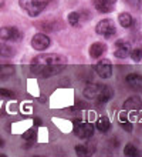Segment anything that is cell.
<instances>
[{
	"mask_svg": "<svg viewBox=\"0 0 142 157\" xmlns=\"http://www.w3.org/2000/svg\"><path fill=\"white\" fill-rule=\"evenodd\" d=\"M65 66L67 64H30V71L37 77H51L64 70Z\"/></svg>",
	"mask_w": 142,
	"mask_h": 157,
	"instance_id": "obj_1",
	"label": "cell"
},
{
	"mask_svg": "<svg viewBox=\"0 0 142 157\" xmlns=\"http://www.w3.org/2000/svg\"><path fill=\"white\" fill-rule=\"evenodd\" d=\"M19 4L30 17H37L47 7V0H20Z\"/></svg>",
	"mask_w": 142,
	"mask_h": 157,
	"instance_id": "obj_2",
	"label": "cell"
},
{
	"mask_svg": "<svg viewBox=\"0 0 142 157\" xmlns=\"http://www.w3.org/2000/svg\"><path fill=\"white\" fill-rule=\"evenodd\" d=\"M31 64H67V57L63 54L57 53H46V54H38L33 59Z\"/></svg>",
	"mask_w": 142,
	"mask_h": 157,
	"instance_id": "obj_3",
	"label": "cell"
},
{
	"mask_svg": "<svg viewBox=\"0 0 142 157\" xmlns=\"http://www.w3.org/2000/svg\"><path fill=\"white\" fill-rule=\"evenodd\" d=\"M74 134L80 139H91L94 134V126L91 123H82L81 119L74 120Z\"/></svg>",
	"mask_w": 142,
	"mask_h": 157,
	"instance_id": "obj_4",
	"label": "cell"
},
{
	"mask_svg": "<svg viewBox=\"0 0 142 157\" xmlns=\"http://www.w3.org/2000/svg\"><path fill=\"white\" fill-rule=\"evenodd\" d=\"M95 32L100 36H104V37H112L114 34L117 33V29H115V23L111 19H102L101 21H98V25L95 26Z\"/></svg>",
	"mask_w": 142,
	"mask_h": 157,
	"instance_id": "obj_5",
	"label": "cell"
},
{
	"mask_svg": "<svg viewBox=\"0 0 142 157\" xmlns=\"http://www.w3.org/2000/svg\"><path fill=\"white\" fill-rule=\"evenodd\" d=\"M21 37H23V33L16 27H0V40L20 41Z\"/></svg>",
	"mask_w": 142,
	"mask_h": 157,
	"instance_id": "obj_6",
	"label": "cell"
},
{
	"mask_svg": "<svg viewBox=\"0 0 142 157\" xmlns=\"http://www.w3.org/2000/svg\"><path fill=\"white\" fill-rule=\"evenodd\" d=\"M50 44H51V40L46 33H37L31 39V47L34 50H38V52L49 49Z\"/></svg>",
	"mask_w": 142,
	"mask_h": 157,
	"instance_id": "obj_7",
	"label": "cell"
},
{
	"mask_svg": "<svg viewBox=\"0 0 142 157\" xmlns=\"http://www.w3.org/2000/svg\"><path fill=\"white\" fill-rule=\"evenodd\" d=\"M95 71H97V75L102 78H110L112 76V64L108 59H102L100 62L97 63V66H95Z\"/></svg>",
	"mask_w": 142,
	"mask_h": 157,
	"instance_id": "obj_8",
	"label": "cell"
},
{
	"mask_svg": "<svg viewBox=\"0 0 142 157\" xmlns=\"http://www.w3.org/2000/svg\"><path fill=\"white\" fill-rule=\"evenodd\" d=\"M112 97H114V89L112 87L108 86V84H105V86H102L101 84V89H100L98 96L95 97V101H97V104H104V103H107V101H110Z\"/></svg>",
	"mask_w": 142,
	"mask_h": 157,
	"instance_id": "obj_9",
	"label": "cell"
},
{
	"mask_svg": "<svg viewBox=\"0 0 142 157\" xmlns=\"http://www.w3.org/2000/svg\"><path fill=\"white\" fill-rule=\"evenodd\" d=\"M115 46H117V50L114 52V56L118 59H125L126 56H129L131 52V44L125 40H117L115 41Z\"/></svg>",
	"mask_w": 142,
	"mask_h": 157,
	"instance_id": "obj_10",
	"label": "cell"
},
{
	"mask_svg": "<svg viewBox=\"0 0 142 157\" xmlns=\"http://www.w3.org/2000/svg\"><path fill=\"white\" fill-rule=\"evenodd\" d=\"M126 83H128V86L134 91L142 93V76L141 75H137V73L128 75L126 76Z\"/></svg>",
	"mask_w": 142,
	"mask_h": 157,
	"instance_id": "obj_11",
	"label": "cell"
},
{
	"mask_svg": "<svg viewBox=\"0 0 142 157\" xmlns=\"http://www.w3.org/2000/svg\"><path fill=\"white\" fill-rule=\"evenodd\" d=\"M38 30H43V32H56V30L60 29V26L56 20H43V21H37L34 25Z\"/></svg>",
	"mask_w": 142,
	"mask_h": 157,
	"instance_id": "obj_12",
	"label": "cell"
},
{
	"mask_svg": "<svg viewBox=\"0 0 142 157\" xmlns=\"http://www.w3.org/2000/svg\"><path fill=\"white\" fill-rule=\"evenodd\" d=\"M124 107H125L126 110H132V112H135V110H139V109L142 107V100H141V97H139V96H131L129 99L125 100Z\"/></svg>",
	"mask_w": 142,
	"mask_h": 157,
	"instance_id": "obj_13",
	"label": "cell"
},
{
	"mask_svg": "<svg viewBox=\"0 0 142 157\" xmlns=\"http://www.w3.org/2000/svg\"><path fill=\"white\" fill-rule=\"evenodd\" d=\"M105 52H107V46L104 43H100V41L91 44V47H89V56L93 59H100Z\"/></svg>",
	"mask_w": 142,
	"mask_h": 157,
	"instance_id": "obj_14",
	"label": "cell"
},
{
	"mask_svg": "<svg viewBox=\"0 0 142 157\" xmlns=\"http://www.w3.org/2000/svg\"><path fill=\"white\" fill-rule=\"evenodd\" d=\"M14 73H16L14 66H12V64H0V82L9 80Z\"/></svg>",
	"mask_w": 142,
	"mask_h": 157,
	"instance_id": "obj_15",
	"label": "cell"
},
{
	"mask_svg": "<svg viewBox=\"0 0 142 157\" xmlns=\"http://www.w3.org/2000/svg\"><path fill=\"white\" fill-rule=\"evenodd\" d=\"M100 89H101V84H95V83H91L89 86H87L82 91L85 99H95L100 93Z\"/></svg>",
	"mask_w": 142,
	"mask_h": 157,
	"instance_id": "obj_16",
	"label": "cell"
},
{
	"mask_svg": "<svg viewBox=\"0 0 142 157\" xmlns=\"http://www.w3.org/2000/svg\"><path fill=\"white\" fill-rule=\"evenodd\" d=\"M94 7L100 13H111L115 7V4H111L105 0H94Z\"/></svg>",
	"mask_w": 142,
	"mask_h": 157,
	"instance_id": "obj_17",
	"label": "cell"
},
{
	"mask_svg": "<svg viewBox=\"0 0 142 157\" xmlns=\"http://www.w3.org/2000/svg\"><path fill=\"white\" fill-rule=\"evenodd\" d=\"M75 153L78 157H91L94 154V147L88 144H78L75 146Z\"/></svg>",
	"mask_w": 142,
	"mask_h": 157,
	"instance_id": "obj_18",
	"label": "cell"
},
{
	"mask_svg": "<svg viewBox=\"0 0 142 157\" xmlns=\"http://www.w3.org/2000/svg\"><path fill=\"white\" fill-rule=\"evenodd\" d=\"M110 127H111V123H110V120H108V117H105V116L98 117L97 123H95V128H98L101 133H105L110 130Z\"/></svg>",
	"mask_w": 142,
	"mask_h": 157,
	"instance_id": "obj_19",
	"label": "cell"
},
{
	"mask_svg": "<svg viewBox=\"0 0 142 157\" xmlns=\"http://www.w3.org/2000/svg\"><path fill=\"white\" fill-rule=\"evenodd\" d=\"M118 21H119V25H121L122 27L128 29V27H131V26H132L134 19H132V16H131L129 13H121V14L118 16Z\"/></svg>",
	"mask_w": 142,
	"mask_h": 157,
	"instance_id": "obj_20",
	"label": "cell"
},
{
	"mask_svg": "<svg viewBox=\"0 0 142 157\" xmlns=\"http://www.w3.org/2000/svg\"><path fill=\"white\" fill-rule=\"evenodd\" d=\"M16 54V50L12 46L6 44V43H0V57H13Z\"/></svg>",
	"mask_w": 142,
	"mask_h": 157,
	"instance_id": "obj_21",
	"label": "cell"
},
{
	"mask_svg": "<svg viewBox=\"0 0 142 157\" xmlns=\"http://www.w3.org/2000/svg\"><path fill=\"white\" fill-rule=\"evenodd\" d=\"M124 154L126 157H135V156H141V151L134 144H126L125 149H124Z\"/></svg>",
	"mask_w": 142,
	"mask_h": 157,
	"instance_id": "obj_22",
	"label": "cell"
},
{
	"mask_svg": "<svg viewBox=\"0 0 142 157\" xmlns=\"http://www.w3.org/2000/svg\"><path fill=\"white\" fill-rule=\"evenodd\" d=\"M80 13L77 12H71L68 13V23L70 26H73V27H78V25H80Z\"/></svg>",
	"mask_w": 142,
	"mask_h": 157,
	"instance_id": "obj_23",
	"label": "cell"
},
{
	"mask_svg": "<svg viewBox=\"0 0 142 157\" xmlns=\"http://www.w3.org/2000/svg\"><path fill=\"white\" fill-rule=\"evenodd\" d=\"M129 56H131V59H132L134 62H137V63L141 62L142 60V47H137V49L131 50Z\"/></svg>",
	"mask_w": 142,
	"mask_h": 157,
	"instance_id": "obj_24",
	"label": "cell"
},
{
	"mask_svg": "<svg viewBox=\"0 0 142 157\" xmlns=\"http://www.w3.org/2000/svg\"><path fill=\"white\" fill-rule=\"evenodd\" d=\"M124 2L132 9H139V6H141V0H124Z\"/></svg>",
	"mask_w": 142,
	"mask_h": 157,
	"instance_id": "obj_25",
	"label": "cell"
},
{
	"mask_svg": "<svg viewBox=\"0 0 142 157\" xmlns=\"http://www.w3.org/2000/svg\"><path fill=\"white\" fill-rule=\"evenodd\" d=\"M34 137V128H30L26 133H23V140H31Z\"/></svg>",
	"mask_w": 142,
	"mask_h": 157,
	"instance_id": "obj_26",
	"label": "cell"
},
{
	"mask_svg": "<svg viewBox=\"0 0 142 157\" xmlns=\"http://www.w3.org/2000/svg\"><path fill=\"white\" fill-rule=\"evenodd\" d=\"M121 127L125 130V132H132V124L129 123V121H124V120H121Z\"/></svg>",
	"mask_w": 142,
	"mask_h": 157,
	"instance_id": "obj_27",
	"label": "cell"
},
{
	"mask_svg": "<svg viewBox=\"0 0 142 157\" xmlns=\"http://www.w3.org/2000/svg\"><path fill=\"white\" fill-rule=\"evenodd\" d=\"M0 96H4V97H14V93L10 90H6V89H0Z\"/></svg>",
	"mask_w": 142,
	"mask_h": 157,
	"instance_id": "obj_28",
	"label": "cell"
},
{
	"mask_svg": "<svg viewBox=\"0 0 142 157\" xmlns=\"http://www.w3.org/2000/svg\"><path fill=\"white\" fill-rule=\"evenodd\" d=\"M87 107H88V104L87 103H82V101L77 103V109H87Z\"/></svg>",
	"mask_w": 142,
	"mask_h": 157,
	"instance_id": "obj_29",
	"label": "cell"
},
{
	"mask_svg": "<svg viewBox=\"0 0 142 157\" xmlns=\"http://www.w3.org/2000/svg\"><path fill=\"white\" fill-rule=\"evenodd\" d=\"M34 123H36V126H40V124H41V120L37 119V117H34Z\"/></svg>",
	"mask_w": 142,
	"mask_h": 157,
	"instance_id": "obj_30",
	"label": "cell"
},
{
	"mask_svg": "<svg viewBox=\"0 0 142 157\" xmlns=\"http://www.w3.org/2000/svg\"><path fill=\"white\" fill-rule=\"evenodd\" d=\"M111 144H112V146H118L117 139H111Z\"/></svg>",
	"mask_w": 142,
	"mask_h": 157,
	"instance_id": "obj_31",
	"label": "cell"
},
{
	"mask_svg": "<svg viewBox=\"0 0 142 157\" xmlns=\"http://www.w3.org/2000/svg\"><path fill=\"white\" fill-rule=\"evenodd\" d=\"M3 146H4V140L0 137V147H3Z\"/></svg>",
	"mask_w": 142,
	"mask_h": 157,
	"instance_id": "obj_32",
	"label": "cell"
},
{
	"mask_svg": "<svg viewBox=\"0 0 142 157\" xmlns=\"http://www.w3.org/2000/svg\"><path fill=\"white\" fill-rule=\"evenodd\" d=\"M4 6V0H0V7H3Z\"/></svg>",
	"mask_w": 142,
	"mask_h": 157,
	"instance_id": "obj_33",
	"label": "cell"
},
{
	"mask_svg": "<svg viewBox=\"0 0 142 157\" xmlns=\"http://www.w3.org/2000/svg\"><path fill=\"white\" fill-rule=\"evenodd\" d=\"M0 157H6V156H3V154H2V156H0Z\"/></svg>",
	"mask_w": 142,
	"mask_h": 157,
	"instance_id": "obj_34",
	"label": "cell"
},
{
	"mask_svg": "<svg viewBox=\"0 0 142 157\" xmlns=\"http://www.w3.org/2000/svg\"><path fill=\"white\" fill-rule=\"evenodd\" d=\"M135 157H142V156H135Z\"/></svg>",
	"mask_w": 142,
	"mask_h": 157,
	"instance_id": "obj_35",
	"label": "cell"
}]
</instances>
